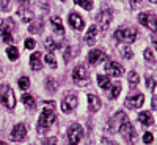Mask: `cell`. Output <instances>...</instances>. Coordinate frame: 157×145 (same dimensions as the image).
Instances as JSON below:
<instances>
[{"instance_id": "cell-1", "label": "cell", "mask_w": 157, "mask_h": 145, "mask_svg": "<svg viewBox=\"0 0 157 145\" xmlns=\"http://www.w3.org/2000/svg\"><path fill=\"white\" fill-rule=\"evenodd\" d=\"M55 120H57V115H55L54 109L52 107H44V111L41 112L39 120H38V131L39 133H44V131L50 129L52 125L55 123Z\"/></svg>"}, {"instance_id": "cell-2", "label": "cell", "mask_w": 157, "mask_h": 145, "mask_svg": "<svg viewBox=\"0 0 157 145\" xmlns=\"http://www.w3.org/2000/svg\"><path fill=\"white\" fill-rule=\"evenodd\" d=\"M0 103L10 111H13L16 107V96H14V91L11 90L10 85L2 84L0 85Z\"/></svg>"}, {"instance_id": "cell-3", "label": "cell", "mask_w": 157, "mask_h": 145, "mask_svg": "<svg viewBox=\"0 0 157 145\" xmlns=\"http://www.w3.org/2000/svg\"><path fill=\"white\" fill-rule=\"evenodd\" d=\"M115 39L118 41H123V43H134L135 38H137V29L134 27H121L115 32Z\"/></svg>"}, {"instance_id": "cell-4", "label": "cell", "mask_w": 157, "mask_h": 145, "mask_svg": "<svg viewBox=\"0 0 157 145\" xmlns=\"http://www.w3.org/2000/svg\"><path fill=\"white\" fill-rule=\"evenodd\" d=\"M72 79L77 85H86L88 84V79H90V73L86 70V66L83 65H77L72 71Z\"/></svg>"}, {"instance_id": "cell-5", "label": "cell", "mask_w": 157, "mask_h": 145, "mask_svg": "<svg viewBox=\"0 0 157 145\" xmlns=\"http://www.w3.org/2000/svg\"><path fill=\"white\" fill-rule=\"evenodd\" d=\"M77 103H78V98L75 93H68L66 96L63 98L61 101V111L64 114H68V112H72L75 107H77Z\"/></svg>"}, {"instance_id": "cell-6", "label": "cell", "mask_w": 157, "mask_h": 145, "mask_svg": "<svg viewBox=\"0 0 157 145\" xmlns=\"http://www.w3.org/2000/svg\"><path fill=\"white\" fill-rule=\"evenodd\" d=\"M82 136H83V129H82V126L78 125V123L71 125V128H69V131H68L69 143H71V145H78V142H80Z\"/></svg>"}, {"instance_id": "cell-7", "label": "cell", "mask_w": 157, "mask_h": 145, "mask_svg": "<svg viewBox=\"0 0 157 145\" xmlns=\"http://www.w3.org/2000/svg\"><path fill=\"white\" fill-rule=\"evenodd\" d=\"M138 22L141 25H145V27H148L151 32H155L157 30L155 16L151 14V13H140V14H138Z\"/></svg>"}, {"instance_id": "cell-8", "label": "cell", "mask_w": 157, "mask_h": 145, "mask_svg": "<svg viewBox=\"0 0 157 145\" xmlns=\"http://www.w3.org/2000/svg\"><path fill=\"white\" fill-rule=\"evenodd\" d=\"M121 133V136L127 140V142H135V139H137V133H135V129H134V126L130 125L129 122H124L121 126H120V129H118Z\"/></svg>"}, {"instance_id": "cell-9", "label": "cell", "mask_w": 157, "mask_h": 145, "mask_svg": "<svg viewBox=\"0 0 157 145\" xmlns=\"http://www.w3.org/2000/svg\"><path fill=\"white\" fill-rule=\"evenodd\" d=\"M143 103H145V96L141 93H135V95H130L126 98V107L129 109H138L143 106Z\"/></svg>"}, {"instance_id": "cell-10", "label": "cell", "mask_w": 157, "mask_h": 145, "mask_svg": "<svg viewBox=\"0 0 157 145\" xmlns=\"http://www.w3.org/2000/svg\"><path fill=\"white\" fill-rule=\"evenodd\" d=\"M25 136H27V128H25L24 123H17L14 128H13L11 134H10V139L14 140V142H19V140H24Z\"/></svg>"}, {"instance_id": "cell-11", "label": "cell", "mask_w": 157, "mask_h": 145, "mask_svg": "<svg viewBox=\"0 0 157 145\" xmlns=\"http://www.w3.org/2000/svg\"><path fill=\"white\" fill-rule=\"evenodd\" d=\"M110 22H112V11L110 10H104L98 14V24H99L101 30H107Z\"/></svg>"}, {"instance_id": "cell-12", "label": "cell", "mask_w": 157, "mask_h": 145, "mask_svg": "<svg viewBox=\"0 0 157 145\" xmlns=\"http://www.w3.org/2000/svg\"><path fill=\"white\" fill-rule=\"evenodd\" d=\"M124 122H127V115H126L124 112H116V114L112 117V120L109 122V128L113 129V131H118V129H120V126H121Z\"/></svg>"}, {"instance_id": "cell-13", "label": "cell", "mask_w": 157, "mask_h": 145, "mask_svg": "<svg viewBox=\"0 0 157 145\" xmlns=\"http://www.w3.org/2000/svg\"><path fill=\"white\" fill-rule=\"evenodd\" d=\"M105 71L109 76H113V77H120L124 71H123V66L118 62H107L105 63Z\"/></svg>"}, {"instance_id": "cell-14", "label": "cell", "mask_w": 157, "mask_h": 145, "mask_svg": "<svg viewBox=\"0 0 157 145\" xmlns=\"http://www.w3.org/2000/svg\"><path fill=\"white\" fill-rule=\"evenodd\" d=\"M107 58V55L104 54L102 50H99V49H94V50H90V54H88V63L90 65H99L101 62H104Z\"/></svg>"}, {"instance_id": "cell-15", "label": "cell", "mask_w": 157, "mask_h": 145, "mask_svg": "<svg viewBox=\"0 0 157 145\" xmlns=\"http://www.w3.org/2000/svg\"><path fill=\"white\" fill-rule=\"evenodd\" d=\"M68 21H69V24L72 25V29H74V30H82V29H83V25H85L83 19L78 16L77 13H71L69 18H68Z\"/></svg>"}, {"instance_id": "cell-16", "label": "cell", "mask_w": 157, "mask_h": 145, "mask_svg": "<svg viewBox=\"0 0 157 145\" xmlns=\"http://www.w3.org/2000/svg\"><path fill=\"white\" fill-rule=\"evenodd\" d=\"M99 107H101V99H99V96L94 95V93H90V95H88V109H90L91 112H96V111H99Z\"/></svg>"}, {"instance_id": "cell-17", "label": "cell", "mask_w": 157, "mask_h": 145, "mask_svg": "<svg viewBox=\"0 0 157 145\" xmlns=\"http://www.w3.org/2000/svg\"><path fill=\"white\" fill-rule=\"evenodd\" d=\"M96 36H98V29L94 27V25H91V27L88 29V32H86V35H85V38H83V41L91 46V44H94Z\"/></svg>"}, {"instance_id": "cell-18", "label": "cell", "mask_w": 157, "mask_h": 145, "mask_svg": "<svg viewBox=\"0 0 157 145\" xmlns=\"http://www.w3.org/2000/svg\"><path fill=\"white\" fill-rule=\"evenodd\" d=\"M30 65H32V70H35V71H39L43 68V60H41V54H39V52H35L32 55Z\"/></svg>"}, {"instance_id": "cell-19", "label": "cell", "mask_w": 157, "mask_h": 145, "mask_svg": "<svg viewBox=\"0 0 157 145\" xmlns=\"http://www.w3.org/2000/svg\"><path fill=\"white\" fill-rule=\"evenodd\" d=\"M43 29H44V21L43 19H36V21H32L30 27H29V32L36 35V33H41Z\"/></svg>"}, {"instance_id": "cell-20", "label": "cell", "mask_w": 157, "mask_h": 145, "mask_svg": "<svg viewBox=\"0 0 157 145\" xmlns=\"http://www.w3.org/2000/svg\"><path fill=\"white\" fill-rule=\"evenodd\" d=\"M138 120L143 126H151L154 123V118L151 115V112H140L138 114Z\"/></svg>"}, {"instance_id": "cell-21", "label": "cell", "mask_w": 157, "mask_h": 145, "mask_svg": "<svg viewBox=\"0 0 157 145\" xmlns=\"http://www.w3.org/2000/svg\"><path fill=\"white\" fill-rule=\"evenodd\" d=\"M98 84H99V87H101V88H104V90H107V88H110V87H112L110 79H109L107 76H102V74H99V76H98Z\"/></svg>"}, {"instance_id": "cell-22", "label": "cell", "mask_w": 157, "mask_h": 145, "mask_svg": "<svg viewBox=\"0 0 157 145\" xmlns=\"http://www.w3.org/2000/svg\"><path fill=\"white\" fill-rule=\"evenodd\" d=\"M22 103L25 104L27 107H30V109H33L35 106H36V101H35V98L32 96V95H29V93H25V95H22Z\"/></svg>"}, {"instance_id": "cell-23", "label": "cell", "mask_w": 157, "mask_h": 145, "mask_svg": "<svg viewBox=\"0 0 157 145\" xmlns=\"http://www.w3.org/2000/svg\"><path fill=\"white\" fill-rule=\"evenodd\" d=\"M44 46H46V49H47V50H50V54L60 47V44H57V43L54 41V39L50 38V36H49V38H46V43H44Z\"/></svg>"}, {"instance_id": "cell-24", "label": "cell", "mask_w": 157, "mask_h": 145, "mask_svg": "<svg viewBox=\"0 0 157 145\" xmlns=\"http://www.w3.org/2000/svg\"><path fill=\"white\" fill-rule=\"evenodd\" d=\"M6 54H8V58L10 60H17V57H19V50H17V47H14V46H10L8 49H6Z\"/></svg>"}, {"instance_id": "cell-25", "label": "cell", "mask_w": 157, "mask_h": 145, "mask_svg": "<svg viewBox=\"0 0 157 145\" xmlns=\"http://www.w3.org/2000/svg\"><path fill=\"white\" fill-rule=\"evenodd\" d=\"M19 16H21V19L24 21V22H30L32 21V18H33V13L30 11V10H21L19 11Z\"/></svg>"}, {"instance_id": "cell-26", "label": "cell", "mask_w": 157, "mask_h": 145, "mask_svg": "<svg viewBox=\"0 0 157 145\" xmlns=\"http://www.w3.org/2000/svg\"><path fill=\"white\" fill-rule=\"evenodd\" d=\"M50 22H52V25H54V29L58 32V33H63V25H61V19L60 18H52L50 19Z\"/></svg>"}, {"instance_id": "cell-27", "label": "cell", "mask_w": 157, "mask_h": 145, "mask_svg": "<svg viewBox=\"0 0 157 145\" xmlns=\"http://www.w3.org/2000/svg\"><path fill=\"white\" fill-rule=\"evenodd\" d=\"M74 2L78 6L85 8V10H91V8H93V0H74Z\"/></svg>"}, {"instance_id": "cell-28", "label": "cell", "mask_w": 157, "mask_h": 145, "mask_svg": "<svg viewBox=\"0 0 157 145\" xmlns=\"http://www.w3.org/2000/svg\"><path fill=\"white\" fill-rule=\"evenodd\" d=\"M2 38H3V41L5 43H11L13 41V36H11V30L8 29V27H3V30H2Z\"/></svg>"}, {"instance_id": "cell-29", "label": "cell", "mask_w": 157, "mask_h": 145, "mask_svg": "<svg viewBox=\"0 0 157 145\" xmlns=\"http://www.w3.org/2000/svg\"><path fill=\"white\" fill-rule=\"evenodd\" d=\"M127 77H129V84H130V85H137L138 81H140V77H138V74H137L135 71H130Z\"/></svg>"}, {"instance_id": "cell-30", "label": "cell", "mask_w": 157, "mask_h": 145, "mask_svg": "<svg viewBox=\"0 0 157 145\" xmlns=\"http://www.w3.org/2000/svg\"><path fill=\"white\" fill-rule=\"evenodd\" d=\"M120 91H121V85L120 84H115L113 85V88H112V91H110V99H115V98H118V95H120Z\"/></svg>"}, {"instance_id": "cell-31", "label": "cell", "mask_w": 157, "mask_h": 145, "mask_svg": "<svg viewBox=\"0 0 157 145\" xmlns=\"http://www.w3.org/2000/svg\"><path fill=\"white\" fill-rule=\"evenodd\" d=\"M17 84H19V87H21L22 90H27V88L30 87V79L24 76V77H21V79H19V82H17Z\"/></svg>"}, {"instance_id": "cell-32", "label": "cell", "mask_w": 157, "mask_h": 145, "mask_svg": "<svg viewBox=\"0 0 157 145\" xmlns=\"http://www.w3.org/2000/svg\"><path fill=\"white\" fill-rule=\"evenodd\" d=\"M121 54H123L124 58H132V57H134V52H132V49H130L129 46L121 47Z\"/></svg>"}, {"instance_id": "cell-33", "label": "cell", "mask_w": 157, "mask_h": 145, "mask_svg": "<svg viewBox=\"0 0 157 145\" xmlns=\"http://www.w3.org/2000/svg\"><path fill=\"white\" fill-rule=\"evenodd\" d=\"M44 60H46V62L50 65L52 68H57V60L54 58V55H52V54H47V55L44 57Z\"/></svg>"}, {"instance_id": "cell-34", "label": "cell", "mask_w": 157, "mask_h": 145, "mask_svg": "<svg viewBox=\"0 0 157 145\" xmlns=\"http://www.w3.org/2000/svg\"><path fill=\"white\" fill-rule=\"evenodd\" d=\"M145 58H146L149 63H155V58H154V54H152L151 49H146V50H145Z\"/></svg>"}, {"instance_id": "cell-35", "label": "cell", "mask_w": 157, "mask_h": 145, "mask_svg": "<svg viewBox=\"0 0 157 145\" xmlns=\"http://www.w3.org/2000/svg\"><path fill=\"white\" fill-rule=\"evenodd\" d=\"M36 46V43H35V39H32V38H29V39H25V47L27 49H33Z\"/></svg>"}, {"instance_id": "cell-36", "label": "cell", "mask_w": 157, "mask_h": 145, "mask_svg": "<svg viewBox=\"0 0 157 145\" xmlns=\"http://www.w3.org/2000/svg\"><path fill=\"white\" fill-rule=\"evenodd\" d=\"M43 145H57V137H49V139H44Z\"/></svg>"}, {"instance_id": "cell-37", "label": "cell", "mask_w": 157, "mask_h": 145, "mask_svg": "<svg viewBox=\"0 0 157 145\" xmlns=\"http://www.w3.org/2000/svg\"><path fill=\"white\" fill-rule=\"evenodd\" d=\"M143 140H145V143H151V142L154 140V137H152L151 133H145V136H143Z\"/></svg>"}, {"instance_id": "cell-38", "label": "cell", "mask_w": 157, "mask_h": 145, "mask_svg": "<svg viewBox=\"0 0 157 145\" xmlns=\"http://www.w3.org/2000/svg\"><path fill=\"white\" fill-rule=\"evenodd\" d=\"M71 58H72V57H71V49L68 47V49H66V52H64V62L68 63V62H69Z\"/></svg>"}, {"instance_id": "cell-39", "label": "cell", "mask_w": 157, "mask_h": 145, "mask_svg": "<svg viewBox=\"0 0 157 145\" xmlns=\"http://www.w3.org/2000/svg\"><path fill=\"white\" fill-rule=\"evenodd\" d=\"M138 0H130V6H132V8H138Z\"/></svg>"}, {"instance_id": "cell-40", "label": "cell", "mask_w": 157, "mask_h": 145, "mask_svg": "<svg viewBox=\"0 0 157 145\" xmlns=\"http://www.w3.org/2000/svg\"><path fill=\"white\" fill-rule=\"evenodd\" d=\"M19 2H24V3H27V2H29V0H19Z\"/></svg>"}, {"instance_id": "cell-41", "label": "cell", "mask_w": 157, "mask_h": 145, "mask_svg": "<svg viewBox=\"0 0 157 145\" xmlns=\"http://www.w3.org/2000/svg\"><path fill=\"white\" fill-rule=\"evenodd\" d=\"M149 2H151V3H155V2H157V0H149Z\"/></svg>"}, {"instance_id": "cell-42", "label": "cell", "mask_w": 157, "mask_h": 145, "mask_svg": "<svg viewBox=\"0 0 157 145\" xmlns=\"http://www.w3.org/2000/svg\"><path fill=\"white\" fill-rule=\"evenodd\" d=\"M0 145H6V143H5V142H2V140H0Z\"/></svg>"}, {"instance_id": "cell-43", "label": "cell", "mask_w": 157, "mask_h": 145, "mask_svg": "<svg viewBox=\"0 0 157 145\" xmlns=\"http://www.w3.org/2000/svg\"><path fill=\"white\" fill-rule=\"evenodd\" d=\"M2 24H3V22H2V19H0V25H2Z\"/></svg>"}]
</instances>
